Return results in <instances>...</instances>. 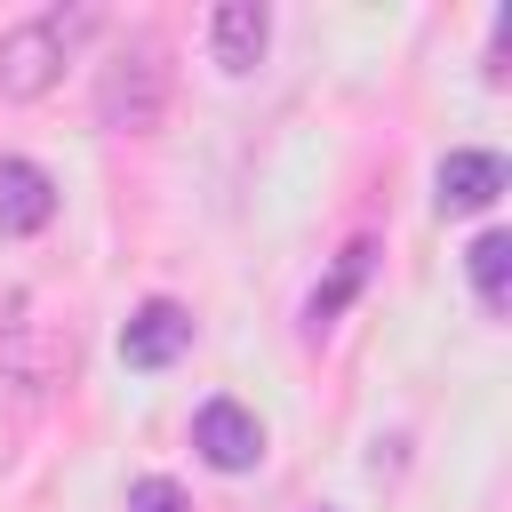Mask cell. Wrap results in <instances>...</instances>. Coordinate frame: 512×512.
I'll return each instance as SVG.
<instances>
[{
	"label": "cell",
	"instance_id": "1",
	"mask_svg": "<svg viewBox=\"0 0 512 512\" xmlns=\"http://www.w3.org/2000/svg\"><path fill=\"white\" fill-rule=\"evenodd\" d=\"M96 32H104V8H96V0L40 8V16L8 24V32H0V104H40Z\"/></svg>",
	"mask_w": 512,
	"mask_h": 512
},
{
	"label": "cell",
	"instance_id": "3",
	"mask_svg": "<svg viewBox=\"0 0 512 512\" xmlns=\"http://www.w3.org/2000/svg\"><path fill=\"white\" fill-rule=\"evenodd\" d=\"M192 352V312L176 304V296H144L136 312H128V328H120V360L128 368H168V360H184Z\"/></svg>",
	"mask_w": 512,
	"mask_h": 512
},
{
	"label": "cell",
	"instance_id": "5",
	"mask_svg": "<svg viewBox=\"0 0 512 512\" xmlns=\"http://www.w3.org/2000/svg\"><path fill=\"white\" fill-rule=\"evenodd\" d=\"M48 216H56V176L40 160L0 152V232L24 240V232H48Z\"/></svg>",
	"mask_w": 512,
	"mask_h": 512
},
{
	"label": "cell",
	"instance_id": "9",
	"mask_svg": "<svg viewBox=\"0 0 512 512\" xmlns=\"http://www.w3.org/2000/svg\"><path fill=\"white\" fill-rule=\"evenodd\" d=\"M464 272H472V296L488 312H504V296H512V232H480L472 256H464Z\"/></svg>",
	"mask_w": 512,
	"mask_h": 512
},
{
	"label": "cell",
	"instance_id": "8",
	"mask_svg": "<svg viewBox=\"0 0 512 512\" xmlns=\"http://www.w3.org/2000/svg\"><path fill=\"white\" fill-rule=\"evenodd\" d=\"M368 264H376V240H344V256L328 264V280L304 296V336H328L336 320H344V304L360 296V280H368Z\"/></svg>",
	"mask_w": 512,
	"mask_h": 512
},
{
	"label": "cell",
	"instance_id": "7",
	"mask_svg": "<svg viewBox=\"0 0 512 512\" xmlns=\"http://www.w3.org/2000/svg\"><path fill=\"white\" fill-rule=\"evenodd\" d=\"M432 184H440V216H480L504 200V160L496 152H448Z\"/></svg>",
	"mask_w": 512,
	"mask_h": 512
},
{
	"label": "cell",
	"instance_id": "4",
	"mask_svg": "<svg viewBox=\"0 0 512 512\" xmlns=\"http://www.w3.org/2000/svg\"><path fill=\"white\" fill-rule=\"evenodd\" d=\"M192 448H200L216 472H248V464L264 456V424H256L240 400H208V408L192 416Z\"/></svg>",
	"mask_w": 512,
	"mask_h": 512
},
{
	"label": "cell",
	"instance_id": "2",
	"mask_svg": "<svg viewBox=\"0 0 512 512\" xmlns=\"http://www.w3.org/2000/svg\"><path fill=\"white\" fill-rule=\"evenodd\" d=\"M168 88H176L168 40H160V32H128V40L96 64V120H104L112 136H152V128L168 120Z\"/></svg>",
	"mask_w": 512,
	"mask_h": 512
},
{
	"label": "cell",
	"instance_id": "10",
	"mask_svg": "<svg viewBox=\"0 0 512 512\" xmlns=\"http://www.w3.org/2000/svg\"><path fill=\"white\" fill-rule=\"evenodd\" d=\"M128 512H184V488L160 480V472H144V480L128 488Z\"/></svg>",
	"mask_w": 512,
	"mask_h": 512
},
{
	"label": "cell",
	"instance_id": "6",
	"mask_svg": "<svg viewBox=\"0 0 512 512\" xmlns=\"http://www.w3.org/2000/svg\"><path fill=\"white\" fill-rule=\"evenodd\" d=\"M264 40H272L264 0H224V8L208 16V56H216V72H232V80L264 64Z\"/></svg>",
	"mask_w": 512,
	"mask_h": 512
},
{
	"label": "cell",
	"instance_id": "11",
	"mask_svg": "<svg viewBox=\"0 0 512 512\" xmlns=\"http://www.w3.org/2000/svg\"><path fill=\"white\" fill-rule=\"evenodd\" d=\"M504 56H512V8L496 16V32H488V80L504 88Z\"/></svg>",
	"mask_w": 512,
	"mask_h": 512
}]
</instances>
